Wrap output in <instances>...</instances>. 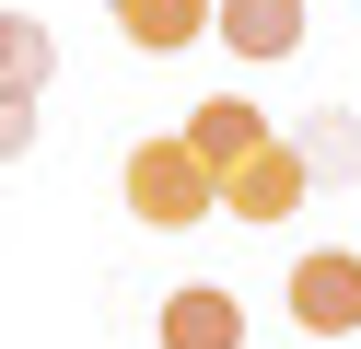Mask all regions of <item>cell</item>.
<instances>
[{
	"label": "cell",
	"instance_id": "6da1fadb",
	"mask_svg": "<svg viewBox=\"0 0 361 349\" xmlns=\"http://www.w3.org/2000/svg\"><path fill=\"white\" fill-rule=\"evenodd\" d=\"M128 209H140L152 233H187V221H210V209H221V175H210V152H198L187 128H175V140H140V152H128Z\"/></svg>",
	"mask_w": 361,
	"mask_h": 349
},
{
	"label": "cell",
	"instance_id": "7a4b0ae2",
	"mask_svg": "<svg viewBox=\"0 0 361 349\" xmlns=\"http://www.w3.org/2000/svg\"><path fill=\"white\" fill-rule=\"evenodd\" d=\"M303 186H314L303 140H280V128H268L257 152H245L233 175H221V209H233V221H291V209H303Z\"/></svg>",
	"mask_w": 361,
	"mask_h": 349
},
{
	"label": "cell",
	"instance_id": "3957f363",
	"mask_svg": "<svg viewBox=\"0 0 361 349\" xmlns=\"http://www.w3.org/2000/svg\"><path fill=\"white\" fill-rule=\"evenodd\" d=\"M164 349H245V302L221 291V279L164 291Z\"/></svg>",
	"mask_w": 361,
	"mask_h": 349
},
{
	"label": "cell",
	"instance_id": "277c9868",
	"mask_svg": "<svg viewBox=\"0 0 361 349\" xmlns=\"http://www.w3.org/2000/svg\"><path fill=\"white\" fill-rule=\"evenodd\" d=\"M291 314H303L314 338L361 326V256H303V268H291Z\"/></svg>",
	"mask_w": 361,
	"mask_h": 349
},
{
	"label": "cell",
	"instance_id": "5b68a950",
	"mask_svg": "<svg viewBox=\"0 0 361 349\" xmlns=\"http://www.w3.org/2000/svg\"><path fill=\"white\" fill-rule=\"evenodd\" d=\"M233 59H291L303 47V0H221V23H210Z\"/></svg>",
	"mask_w": 361,
	"mask_h": 349
},
{
	"label": "cell",
	"instance_id": "8992f818",
	"mask_svg": "<svg viewBox=\"0 0 361 349\" xmlns=\"http://www.w3.org/2000/svg\"><path fill=\"white\" fill-rule=\"evenodd\" d=\"M105 12H117V35H128V47L175 59L187 35H210V23H221V0H105Z\"/></svg>",
	"mask_w": 361,
	"mask_h": 349
},
{
	"label": "cell",
	"instance_id": "52a82bcc",
	"mask_svg": "<svg viewBox=\"0 0 361 349\" xmlns=\"http://www.w3.org/2000/svg\"><path fill=\"white\" fill-rule=\"evenodd\" d=\"M187 140L210 152V175H233V163L268 140V116H257V105H233V93H210V105H187Z\"/></svg>",
	"mask_w": 361,
	"mask_h": 349
},
{
	"label": "cell",
	"instance_id": "ba28073f",
	"mask_svg": "<svg viewBox=\"0 0 361 349\" xmlns=\"http://www.w3.org/2000/svg\"><path fill=\"white\" fill-rule=\"evenodd\" d=\"M303 163H314V186H338V175H361V116L350 105H326V116H303Z\"/></svg>",
	"mask_w": 361,
	"mask_h": 349
},
{
	"label": "cell",
	"instance_id": "9c48e42d",
	"mask_svg": "<svg viewBox=\"0 0 361 349\" xmlns=\"http://www.w3.org/2000/svg\"><path fill=\"white\" fill-rule=\"evenodd\" d=\"M47 70H59L47 23H24V12H0V93H47Z\"/></svg>",
	"mask_w": 361,
	"mask_h": 349
},
{
	"label": "cell",
	"instance_id": "30bf717a",
	"mask_svg": "<svg viewBox=\"0 0 361 349\" xmlns=\"http://www.w3.org/2000/svg\"><path fill=\"white\" fill-rule=\"evenodd\" d=\"M35 152V93H0V163Z\"/></svg>",
	"mask_w": 361,
	"mask_h": 349
}]
</instances>
